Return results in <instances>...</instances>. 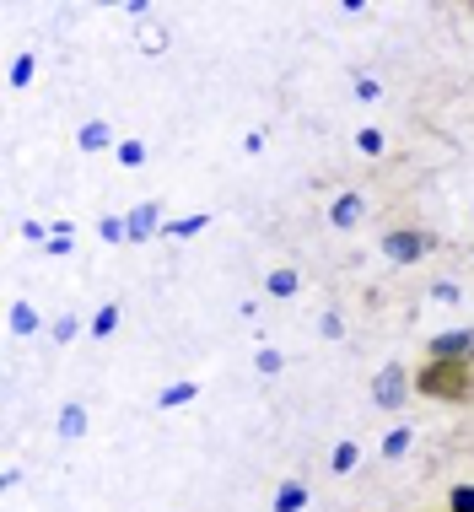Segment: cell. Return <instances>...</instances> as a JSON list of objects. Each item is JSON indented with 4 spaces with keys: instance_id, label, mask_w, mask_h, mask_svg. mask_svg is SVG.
<instances>
[{
    "instance_id": "1",
    "label": "cell",
    "mask_w": 474,
    "mask_h": 512,
    "mask_svg": "<svg viewBox=\"0 0 474 512\" xmlns=\"http://www.w3.org/2000/svg\"><path fill=\"white\" fill-rule=\"evenodd\" d=\"M410 389L421 399H442V405H474V362H448V356H426L415 367Z\"/></svg>"
},
{
    "instance_id": "2",
    "label": "cell",
    "mask_w": 474,
    "mask_h": 512,
    "mask_svg": "<svg viewBox=\"0 0 474 512\" xmlns=\"http://www.w3.org/2000/svg\"><path fill=\"white\" fill-rule=\"evenodd\" d=\"M426 356H448V362H474V329H448L426 345Z\"/></svg>"
},
{
    "instance_id": "3",
    "label": "cell",
    "mask_w": 474,
    "mask_h": 512,
    "mask_svg": "<svg viewBox=\"0 0 474 512\" xmlns=\"http://www.w3.org/2000/svg\"><path fill=\"white\" fill-rule=\"evenodd\" d=\"M448 507L453 512H474V486H453L448 491Z\"/></svg>"
},
{
    "instance_id": "4",
    "label": "cell",
    "mask_w": 474,
    "mask_h": 512,
    "mask_svg": "<svg viewBox=\"0 0 474 512\" xmlns=\"http://www.w3.org/2000/svg\"><path fill=\"white\" fill-rule=\"evenodd\" d=\"M388 248H394V259H410L421 248V238H388Z\"/></svg>"
}]
</instances>
